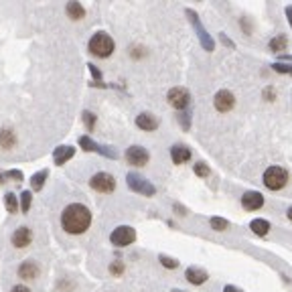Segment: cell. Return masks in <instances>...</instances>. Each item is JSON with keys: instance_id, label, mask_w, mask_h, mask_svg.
Here are the masks:
<instances>
[{"instance_id": "cell-30", "label": "cell", "mask_w": 292, "mask_h": 292, "mask_svg": "<svg viewBox=\"0 0 292 292\" xmlns=\"http://www.w3.org/2000/svg\"><path fill=\"white\" fill-rule=\"evenodd\" d=\"M272 67H274V71H278V73H290L292 75V65H286V63H280V61H278V63H274Z\"/></svg>"}, {"instance_id": "cell-6", "label": "cell", "mask_w": 292, "mask_h": 292, "mask_svg": "<svg viewBox=\"0 0 292 292\" xmlns=\"http://www.w3.org/2000/svg\"><path fill=\"white\" fill-rule=\"evenodd\" d=\"M126 181H128V187H130L134 193H140V195H144V197H152V195L156 193L154 185L148 183L144 177H140V174H136V172H128Z\"/></svg>"}, {"instance_id": "cell-26", "label": "cell", "mask_w": 292, "mask_h": 292, "mask_svg": "<svg viewBox=\"0 0 292 292\" xmlns=\"http://www.w3.org/2000/svg\"><path fill=\"white\" fill-rule=\"evenodd\" d=\"M227 221L223 219V217H211V227L215 229V231H223V229H227Z\"/></svg>"}, {"instance_id": "cell-15", "label": "cell", "mask_w": 292, "mask_h": 292, "mask_svg": "<svg viewBox=\"0 0 292 292\" xmlns=\"http://www.w3.org/2000/svg\"><path fill=\"white\" fill-rule=\"evenodd\" d=\"M170 158H172L174 164H185L187 160H191V150L185 144L170 146Z\"/></svg>"}, {"instance_id": "cell-18", "label": "cell", "mask_w": 292, "mask_h": 292, "mask_svg": "<svg viewBox=\"0 0 292 292\" xmlns=\"http://www.w3.org/2000/svg\"><path fill=\"white\" fill-rule=\"evenodd\" d=\"M65 12H67V16H69L71 20H81V18L85 16V8H83L79 2H67Z\"/></svg>"}, {"instance_id": "cell-23", "label": "cell", "mask_w": 292, "mask_h": 292, "mask_svg": "<svg viewBox=\"0 0 292 292\" xmlns=\"http://www.w3.org/2000/svg\"><path fill=\"white\" fill-rule=\"evenodd\" d=\"M4 205L8 213H18V197L14 193H6L4 195Z\"/></svg>"}, {"instance_id": "cell-12", "label": "cell", "mask_w": 292, "mask_h": 292, "mask_svg": "<svg viewBox=\"0 0 292 292\" xmlns=\"http://www.w3.org/2000/svg\"><path fill=\"white\" fill-rule=\"evenodd\" d=\"M10 242H12V246H16V248H26V246H31V242H33V231H31L28 227H18V229H14V233L10 236Z\"/></svg>"}, {"instance_id": "cell-9", "label": "cell", "mask_w": 292, "mask_h": 292, "mask_svg": "<svg viewBox=\"0 0 292 292\" xmlns=\"http://www.w3.org/2000/svg\"><path fill=\"white\" fill-rule=\"evenodd\" d=\"M213 106H215V110L217 112H229L233 106H236V96L229 92V90H219L217 94H215V98H213Z\"/></svg>"}, {"instance_id": "cell-32", "label": "cell", "mask_w": 292, "mask_h": 292, "mask_svg": "<svg viewBox=\"0 0 292 292\" xmlns=\"http://www.w3.org/2000/svg\"><path fill=\"white\" fill-rule=\"evenodd\" d=\"M122 270H124V264H122V262H114V264L110 266V272H112V274H122Z\"/></svg>"}, {"instance_id": "cell-1", "label": "cell", "mask_w": 292, "mask_h": 292, "mask_svg": "<svg viewBox=\"0 0 292 292\" xmlns=\"http://www.w3.org/2000/svg\"><path fill=\"white\" fill-rule=\"evenodd\" d=\"M92 225V211L81 205V203H71L63 209L61 213V227L71 233V236H79L83 231H87Z\"/></svg>"}, {"instance_id": "cell-33", "label": "cell", "mask_w": 292, "mask_h": 292, "mask_svg": "<svg viewBox=\"0 0 292 292\" xmlns=\"http://www.w3.org/2000/svg\"><path fill=\"white\" fill-rule=\"evenodd\" d=\"M87 67H90V71H92V75H94L96 79H102V73L98 71V67H96V65H87Z\"/></svg>"}, {"instance_id": "cell-11", "label": "cell", "mask_w": 292, "mask_h": 292, "mask_svg": "<svg viewBox=\"0 0 292 292\" xmlns=\"http://www.w3.org/2000/svg\"><path fill=\"white\" fill-rule=\"evenodd\" d=\"M264 205V195L258 191H246L242 197V207L246 211H258Z\"/></svg>"}, {"instance_id": "cell-4", "label": "cell", "mask_w": 292, "mask_h": 292, "mask_svg": "<svg viewBox=\"0 0 292 292\" xmlns=\"http://www.w3.org/2000/svg\"><path fill=\"white\" fill-rule=\"evenodd\" d=\"M90 187L98 193H112L116 189V179L110 172H96L90 179Z\"/></svg>"}, {"instance_id": "cell-7", "label": "cell", "mask_w": 292, "mask_h": 292, "mask_svg": "<svg viewBox=\"0 0 292 292\" xmlns=\"http://www.w3.org/2000/svg\"><path fill=\"white\" fill-rule=\"evenodd\" d=\"M187 16H189V20L193 22V26H195V31H197V37H199V41H201V47H203L205 51H213V49H215V43H213V39L207 35V31L203 28V24H201L197 12L187 8Z\"/></svg>"}, {"instance_id": "cell-16", "label": "cell", "mask_w": 292, "mask_h": 292, "mask_svg": "<svg viewBox=\"0 0 292 292\" xmlns=\"http://www.w3.org/2000/svg\"><path fill=\"white\" fill-rule=\"evenodd\" d=\"M185 278H187V280H189L191 284L199 286V284H203V282L207 280V272H205L203 268L191 266V268H187V270H185Z\"/></svg>"}, {"instance_id": "cell-3", "label": "cell", "mask_w": 292, "mask_h": 292, "mask_svg": "<svg viewBox=\"0 0 292 292\" xmlns=\"http://www.w3.org/2000/svg\"><path fill=\"white\" fill-rule=\"evenodd\" d=\"M264 185L270 189V191H280L286 187L288 183V170L282 168V166H268L264 170V177H262Z\"/></svg>"}, {"instance_id": "cell-25", "label": "cell", "mask_w": 292, "mask_h": 292, "mask_svg": "<svg viewBox=\"0 0 292 292\" xmlns=\"http://www.w3.org/2000/svg\"><path fill=\"white\" fill-rule=\"evenodd\" d=\"M31 201H33L31 191H22V193H20V211H22V213H28V209H31Z\"/></svg>"}, {"instance_id": "cell-34", "label": "cell", "mask_w": 292, "mask_h": 292, "mask_svg": "<svg viewBox=\"0 0 292 292\" xmlns=\"http://www.w3.org/2000/svg\"><path fill=\"white\" fill-rule=\"evenodd\" d=\"M179 120L183 122V128H189V114H185V112H183V114L179 116Z\"/></svg>"}, {"instance_id": "cell-22", "label": "cell", "mask_w": 292, "mask_h": 292, "mask_svg": "<svg viewBox=\"0 0 292 292\" xmlns=\"http://www.w3.org/2000/svg\"><path fill=\"white\" fill-rule=\"evenodd\" d=\"M14 142H16V136H14L10 130H0V148H2V150L12 148Z\"/></svg>"}, {"instance_id": "cell-36", "label": "cell", "mask_w": 292, "mask_h": 292, "mask_svg": "<svg viewBox=\"0 0 292 292\" xmlns=\"http://www.w3.org/2000/svg\"><path fill=\"white\" fill-rule=\"evenodd\" d=\"M286 18H288V22L292 26V6H286Z\"/></svg>"}, {"instance_id": "cell-8", "label": "cell", "mask_w": 292, "mask_h": 292, "mask_svg": "<svg viewBox=\"0 0 292 292\" xmlns=\"http://www.w3.org/2000/svg\"><path fill=\"white\" fill-rule=\"evenodd\" d=\"M166 100H168V104H170L174 110H185V108H189V104H191V94H189V90H185V87H172V90H168Z\"/></svg>"}, {"instance_id": "cell-10", "label": "cell", "mask_w": 292, "mask_h": 292, "mask_svg": "<svg viewBox=\"0 0 292 292\" xmlns=\"http://www.w3.org/2000/svg\"><path fill=\"white\" fill-rule=\"evenodd\" d=\"M126 160H128V164H132V166H144L146 162L150 160V154H148L146 148L134 144L126 150Z\"/></svg>"}, {"instance_id": "cell-20", "label": "cell", "mask_w": 292, "mask_h": 292, "mask_svg": "<svg viewBox=\"0 0 292 292\" xmlns=\"http://www.w3.org/2000/svg\"><path fill=\"white\" fill-rule=\"evenodd\" d=\"M47 177H49V170H47V168L35 172V174L31 177V187H33V191H41L43 185H45V181H47Z\"/></svg>"}, {"instance_id": "cell-14", "label": "cell", "mask_w": 292, "mask_h": 292, "mask_svg": "<svg viewBox=\"0 0 292 292\" xmlns=\"http://www.w3.org/2000/svg\"><path fill=\"white\" fill-rule=\"evenodd\" d=\"M73 154H75V148H73V146H67V144L57 146L55 152H53V162L61 166V164H65L67 160H71Z\"/></svg>"}, {"instance_id": "cell-28", "label": "cell", "mask_w": 292, "mask_h": 292, "mask_svg": "<svg viewBox=\"0 0 292 292\" xmlns=\"http://www.w3.org/2000/svg\"><path fill=\"white\" fill-rule=\"evenodd\" d=\"M158 260H160V264H162L164 268H177V266H179V262L172 260V258H168V256H158Z\"/></svg>"}, {"instance_id": "cell-37", "label": "cell", "mask_w": 292, "mask_h": 292, "mask_svg": "<svg viewBox=\"0 0 292 292\" xmlns=\"http://www.w3.org/2000/svg\"><path fill=\"white\" fill-rule=\"evenodd\" d=\"M223 292H242V290H240V288H236V286H225Z\"/></svg>"}, {"instance_id": "cell-31", "label": "cell", "mask_w": 292, "mask_h": 292, "mask_svg": "<svg viewBox=\"0 0 292 292\" xmlns=\"http://www.w3.org/2000/svg\"><path fill=\"white\" fill-rule=\"evenodd\" d=\"M4 177L14 179V181H18V183L22 181V172H20V170H6V172H4Z\"/></svg>"}, {"instance_id": "cell-17", "label": "cell", "mask_w": 292, "mask_h": 292, "mask_svg": "<svg viewBox=\"0 0 292 292\" xmlns=\"http://www.w3.org/2000/svg\"><path fill=\"white\" fill-rule=\"evenodd\" d=\"M136 126L138 128H142L144 132H152V130H156L158 128V120L152 116V114H140V116H136Z\"/></svg>"}, {"instance_id": "cell-2", "label": "cell", "mask_w": 292, "mask_h": 292, "mask_svg": "<svg viewBox=\"0 0 292 292\" xmlns=\"http://www.w3.org/2000/svg\"><path fill=\"white\" fill-rule=\"evenodd\" d=\"M87 49H90V53H92L94 57L106 59V57H110V55L114 53L116 45H114V39H112L108 33L100 31V33H96V35L90 39V43H87Z\"/></svg>"}, {"instance_id": "cell-21", "label": "cell", "mask_w": 292, "mask_h": 292, "mask_svg": "<svg viewBox=\"0 0 292 292\" xmlns=\"http://www.w3.org/2000/svg\"><path fill=\"white\" fill-rule=\"evenodd\" d=\"M250 229H252L256 236H266V233L270 231V223H268L266 219H254V221L250 223Z\"/></svg>"}, {"instance_id": "cell-27", "label": "cell", "mask_w": 292, "mask_h": 292, "mask_svg": "<svg viewBox=\"0 0 292 292\" xmlns=\"http://www.w3.org/2000/svg\"><path fill=\"white\" fill-rule=\"evenodd\" d=\"M81 116H83V122H85V126H87V130L92 132V130H94V126H96V116H94L92 112H87V110H85V112H83Z\"/></svg>"}, {"instance_id": "cell-5", "label": "cell", "mask_w": 292, "mask_h": 292, "mask_svg": "<svg viewBox=\"0 0 292 292\" xmlns=\"http://www.w3.org/2000/svg\"><path fill=\"white\" fill-rule=\"evenodd\" d=\"M134 240H136V231H134L130 225H120V227H116V229L112 231V236H110V242H112L116 248H126V246H130Z\"/></svg>"}, {"instance_id": "cell-38", "label": "cell", "mask_w": 292, "mask_h": 292, "mask_svg": "<svg viewBox=\"0 0 292 292\" xmlns=\"http://www.w3.org/2000/svg\"><path fill=\"white\" fill-rule=\"evenodd\" d=\"M286 215H288V219L292 221V207H288V211H286Z\"/></svg>"}, {"instance_id": "cell-24", "label": "cell", "mask_w": 292, "mask_h": 292, "mask_svg": "<svg viewBox=\"0 0 292 292\" xmlns=\"http://www.w3.org/2000/svg\"><path fill=\"white\" fill-rule=\"evenodd\" d=\"M79 146H81L83 150H87V152H98V150H100V144H96L90 136H81V138H79Z\"/></svg>"}, {"instance_id": "cell-35", "label": "cell", "mask_w": 292, "mask_h": 292, "mask_svg": "<svg viewBox=\"0 0 292 292\" xmlns=\"http://www.w3.org/2000/svg\"><path fill=\"white\" fill-rule=\"evenodd\" d=\"M10 292H31V290H28L26 286H20V284H18V286H12V290Z\"/></svg>"}, {"instance_id": "cell-19", "label": "cell", "mask_w": 292, "mask_h": 292, "mask_svg": "<svg viewBox=\"0 0 292 292\" xmlns=\"http://www.w3.org/2000/svg\"><path fill=\"white\" fill-rule=\"evenodd\" d=\"M268 47H270L272 53H282V51H286V47H288V39H286L284 35H276V37L268 43Z\"/></svg>"}, {"instance_id": "cell-29", "label": "cell", "mask_w": 292, "mask_h": 292, "mask_svg": "<svg viewBox=\"0 0 292 292\" xmlns=\"http://www.w3.org/2000/svg\"><path fill=\"white\" fill-rule=\"evenodd\" d=\"M195 174L207 177V174H209V166H207L205 162H197V164H195Z\"/></svg>"}, {"instance_id": "cell-39", "label": "cell", "mask_w": 292, "mask_h": 292, "mask_svg": "<svg viewBox=\"0 0 292 292\" xmlns=\"http://www.w3.org/2000/svg\"><path fill=\"white\" fill-rule=\"evenodd\" d=\"M2 179H4V172H0V183H2Z\"/></svg>"}, {"instance_id": "cell-13", "label": "cell", "mask_w": 292, "mask_h": 292, "mask_svg": "<svg viewBox=\"0 0 292 292\" xmlns=\"http://www.w3.org/2000/svg\"><path fill=\"white\" fill-rule=\"evenodd\" d=\"M39 266H37V262H33V260H26V262H22L20 266H18V276L22 278V280H35L37 276H39Z\"/></svg>"}]
</instances>
